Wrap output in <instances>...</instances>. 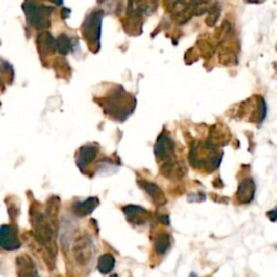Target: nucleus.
<instances>
[{"label": "nucleus", "instance_id": "1", "mask_svg": "<svg viewBox=\"0 0 277 277\" xmlns=\"http://www.w3.org/2000/svg\"><path fill=\"white\" fill-rule=\"evenodd\" d=\"M30 216L36 239H37L51 255L55 256L57 253L55 240L56 234L55 226L51 224V222L48 220L46 214H44L37 206H35V205H33L31 207Z\"/></svg>", "mask_w": 277, "mask_h": 277}, {"label": "nucleus", "instance_id": "2", "mask_svg": "<svg viewBox=\"0 0 277 277\" xmlns=\"http://www.w3.org/2000/svg\"><path fill=\"white\" fill-rule=\"evenodd\" d=\"M131 101H135V99L130 100V95L124 92L122 88H119L118 91L113 92V94L105 100L103 110L111 114L114 118L123 120L131 114L135 107V105H130Z\"/></svg>", "mask_w": 277, "mask_h": 277}, {"label": "nucleus", "instance_id": "3", "mask_svg": "<svg viewBox=\"0 0 277 277\" xmlns=\"http://www.w3.org/2000/svg\"><path fill=\"white\" fill-rule=\"evenodd\" d=\"M104 12L101 10H96L88 14L83 25V35L86 41H88L89 46L93 52H96L100 49V38H101V26L103 20Z\"/></svg>", "mask_w": 277, "mask_h": 277}, {"label": "nucleus", "instance_id": "4", "mask_svg": "<svg viewBox=\"0 0 277 277\" xmlns=\"http://www.w3.org/2000/svg\"><path fill=\"white\" fill-rule=\"evenodd\" d=\"M23 9L28 20L35 28L44 30L50 26L49 16L53 12V8L47 6H35L33 4H24Z\"/></svg>", "mask_w": 277, "mask_h": 277}, {"label": "nucleus", "instance_id": "5", "mask_svg": "<svg viewBox=\"0 0 277 277\" xmlns=\"http://www.w3.org/2000/svg\"><path fill=\"white\" fill-rule=\"evenodd\" d=\"M94 254V245L92 239L87 234L78 236L73 244V255L77 263L88 265L90 263Z\"/></svg>", "mask_w": 277, "mask_h": 277}, {"label": "nucleus", "instance_id": "6", "mask_svg": "<svg viewBox=\"0 0 277 277\" xmlns=\"http://www.w3.org/2000/svg\"><path fill=\"white\" fill-rule=\"evenodd\" d=\"M21 247V242L17 236V231L12 225L0 226V249L5 251H13Z\"/></svg>", "mask_w": 277, "mask_h": 277}, {"label": "nucleus", "instance_id": "7", "mask_svg": "<svg viewBox=\"0 0 277 277\" xmlns=\"http://www.w3.org/2000/svg\"><path fill=\"white\" fill-rule=\"evenodd\" d=\"M16 274L19 277H39L33 259L26 254L20 255L15 260Z\"/></svg>", "mask_w": 277, "mask_h": 277}, {"label": "nucleus", "instance_id": "8", "mask_svg": "<svg viewBox=\"0 0 277 277\" xmlns=\"http://www.w3.org/2000/svg\"><path fill=\"white\" fill-rule=\"evenodd\" d=\"M123 213L126 214L127 220L135 225L145 224L149 219V212L141 206L137 205H128L123 207Z\"/></svg>", "mask_w": 277, "mask_h": 277}, {"label": "nucleus", "instance_id": "9", "mask_svg": "<svg viewBox=\"0 0 277 277\" xmlns=\"http://www.w3.org/2000/svg\"><path fill=\"white\" fill-rule=\"evenodd\" d=\"M174 152V143L171 138L167 135L159 136L155 145V155L158 159L170 160Z\"/></svg>", "mask_w": 277, "mask_h": 277}, {"label": "nucleus", "instance_id": "10", "mask_svg": "<svg viewBox=\"0 0 277 277\" xmlns=\"http://www.w3.org/2000/svg\"><path fill=\"white\" fill-rule=\"evenodd\" d=\"M255 193H256L255 182L251 178H247L239 183L236 197L239 203L249 204L254 200Z\"/></svg>", "mask_w": 277, "mask_h": 277}, {"label": "nucleus", "instance_id": "11", "mask_svg": "<svg viewBox=\"0 0 277 277\" xmlns=\"http://www.w3.org/2000/svg\"><path fill=\"white\" fill-rule=\"evenodd\" d=\"M97 206H99V199L96 197H89L84 202H75L73 211L78 217H86L92 213Z\"/></svg>", "mask_w": 277, "mask_h": 277}, {"label": "nucleus", "instance_id": "12", "mask_svg": "<svg viewBox=\"0 0 277 277\" xmlns=\"http://www.w3.org/2000/svg\"><path fill=\"white\" fill-rule=\"evenodd\" d=\"M37 43L38 49L42 56L51 55V53H55L57 50V42L48 32H41L37 36Z\"/></svg>", "mask_w": 277, "mask_h": 277}, {"label": "nucleus", "instance_id": "13", "mask_svg": "<svg viewBox=\"0 0 277 277\" xmlns=\"http://www.w3.org/2000/svg\"><path fill=\"white\" fill-rule=\"evenodd\" d=\"M97 148L94 145H85L79 149L77 155V166L80 169H84L90 164L96 157Z\"/></svg>", "mask_w": 277, "mask_h": 277}, {"label": "nucleus", "instance_id": "14", "mask_svg": "<svg viewBox=\"0 0 277 277\" xmlns=\"http://www.w3.org/2000/svg\"><path fill=\"white\" fill-rule=\"evenodd\" d=\"M142 189H144L145 192L150 196L153 200L157 205H163L166 203V197L163 191L159 189V186L155 183H152L148 181H140L139 182Z\"/></svg>", "mask_w": 277, "mask_h": 277}, {"label": "nucleus", "instance_id": "15", "mask_svg": "<svg viewBox=\"0 0 277 277\" xmlns=\"http://www.w3.org/2000/svg\"><path fill=\"white\" fill-rule=\"evenodd\" d=\"M60 206H61V203L58 197H51L47 203L46 213L44 214H46V217L51 222V224L53 226H57L58 224V216H59Z\"/></svg>", "mask_w": 277, "mask_h": 277}, {"label": "nucleus", "instance_id": "16", "mask_svg": "<svg viewBox=\"0 0 277 277\" xmlns=\"http://www.w3.org/2000/svg\"><path fill=\"white\" fill-rule=\"evenodd\" d=\"M171 246V237L168 233H160L155 238L154 248L158 255H165Z\"/></svg>", "mask_w": 277, "mask_h": 277}, {"label": "nucleus", "instance_id": "17", "mask_svg": "<svg viewBox=\"0 0 277 277\" xmlns=\"http://www.w3.org/2000/svg\"><path fill=\"white\" fill-rule=\"evenodd\" d=\"M115 267V258L111 254L102 255L97 260V270L102 274L111 273Z\"/></svg>", "mask_w": 277, "mask_h": 277}, {"label": "nucleus", "instance_id": "18", "mask_svg": "<svg viewBox=\"0 0 277 277\" xmlns=\"http://www.w3.org/2000/svg\"><path fill=\"white\" fill-rule=\"evenodd\" d=\"M57 42V49L61 53V55L66 56L67 53L70 51V40L65 34H62L59 36V38L56 40Z\"/></svg>", "mask_w": 277, "mask_h": 277}, {"label": "nucleus", "instance_id": "19", "mask_svg": "<svg viewBox=\"0 0 277 277\" xmlns=\"http://www.w3.org/2000/svg\"><path fill=\"white\" fill-rule=\"evenodd\" d=\"M267 216H269V218L271 219V221L272 222H275L276 221V209H274V210H272V211H270V212H267Z\"/></svg>", "mask_w": 277, "mask_h": 277}, {"label": "nucleus", "instance_id": "20", "mask_svg": "<svg viewBox=\"0 0 277 277\" xmlns=\"http://www.w3.org/2000/svg\"><path fill=\"white\" fill-rule=\"evenodd\" d=\"M69 14H70V10H69V9L64 8L63 10H62V17H63V19H67V17L69 16Z\"/></svg>", "mask_w": 277, "mask_h": 277}, {"label": "nucleus", "instance_id": "21", "mask_svg": "<svg viewBox=\"0 0 277 277\" xmlns=\"http://www.w3.org/2000/svg\"><path fill=\"white\" fill-rule=\"evenodd\" d=\"M49 2L53 3V4H56L58 6H61V5H63V0H49Z\"/></svg>", "mask_w": 277, "mask_h": 277}, {"label": "nucleus", "instance_id": "22", "mask_svg": "<svg viewBox=\"0 0 277 277\" xmlns=\"http://www.w3.org/2000/svg\"><path fill=\"white\" fill-rule=\"evenodd\" d=\"M248 3H251V4H261L263 2H265V0H247Z\"/></svg>", "mask_w": 277, "mask_h": 277}]
</instances>
